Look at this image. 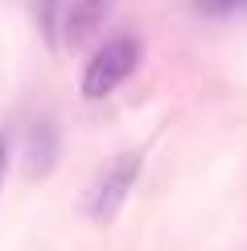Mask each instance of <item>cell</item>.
Here are the masks:
<instances>
[{"instance_id":"6da1fadb","label":"cell","mask_w":247,"mask_h":251,"mask_svg":"<svg viewBox=\"0 0 247 251\" xmlns=\"http://www.w3.org/2000/svg\"><path fill=\"white\" fill-rule=\"evenodd\" d=\"M140 66V37L116 33L91 54V62L82 66V95L87 99H107L111 91H120L132 78V70Z\"/></svg>"},{"instance_id":"7a4b0ae2","label":"cell","mask_w":247,"mask_h":251,"mask_svg":"<svg viewBox=\"0 0 247 251\" xmlns=\"http://www.w3.org/2000/svg\"><path fill=\"white\" fill-rule=\"evenodd\" d=\"M140 165H144L140 152H120L116 161H107L95 173V181H91V190H87V214L95 218V223H111V218L120 214V206L128 202L132 185H136V177H140Z\"/></svg>"},{"instance_id":"3957f363","label":"cell","mask_w":247,"mask_h":251,"mask_svg":"<svg viewBox=\"0 0 247 251\" xmlns=\"http://www.w3.org/2000/svg\"><path fill=\"white\" fill-rule=\"evenodd\" d=\"M111 4L116 0H66L58 13V46H82L103 21L111 17Z\"/></svg>"},{"instance_id":"277c9868","label":"cell","mask_w":247,"mask_h":251,"mask_svg":"<svg viewBox=\"0 0 247 251\" xmlns=\"http://www.w3.org/2000/svg\"><path fill=\"white\" fill-rule=\"evenodd\" d=\"M58 161V128L54 120H33V128H29V140H25V169L29 177H46L54 169Z\"/></svg>"},{"instance_id":"5b68a950","label":"cell","mask_w":247,"mask_h":251,"mask_svg":"<svg viewBox=\"0 0 247 251\" xmlns=\"http://www.w3.org/2000/svg\"><path fill=\"white\" fill-rule=\"evenodd\" d=\"M194 13L206 21H243L247 0H194Z\"/></svg>"},{"instance_id":"8992f818","label":"cell","mask_w":247,"mask_h":251,"mask_svg":"<svg viewBox=\"0 0 247 251\" xmlns=\"http://www.w3.org/2000/svg\"><path fill=\"white\" fill-rule=\"evenodd\" d=\"M62 4L66 0H37V17H41V33H46L49 46H58V13H62Z\"/></svg>"},{"instance_id":"52a82bcc","label":"cell","mask_w":247,"mask_h":251,"mask_svg":"<svg viewBox=\"0 0 247 251\" xmlns=\"http://www.w3.org/2000/svg\"><path fill=\"white\" fill-rule=\"evenodd\" d=\"M4 173H8V136L0 132V185H4Z\"/></svg>"}]
</instances>
